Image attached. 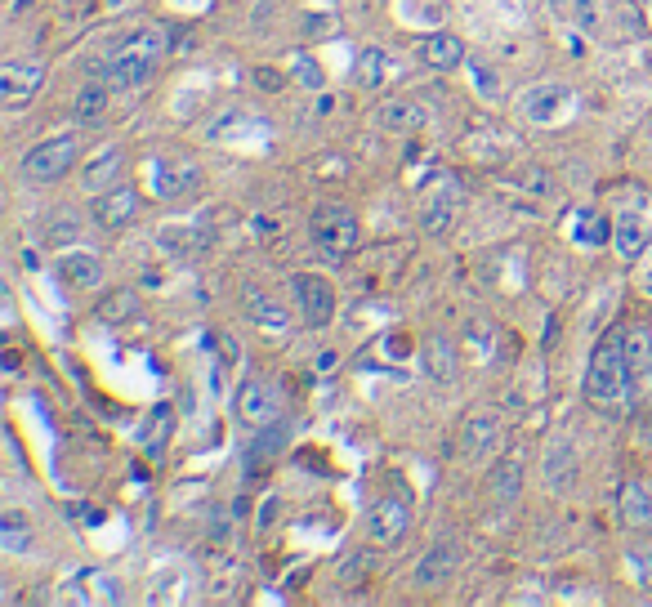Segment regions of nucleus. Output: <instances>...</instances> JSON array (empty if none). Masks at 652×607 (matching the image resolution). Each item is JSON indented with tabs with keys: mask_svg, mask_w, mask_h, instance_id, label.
Masks as SVG:
<instances>
[{
	"mask_svg": "<svg viewBox=\"0 0 652 607\" xmlns=\"http://www.w3.org/2000/svg\"><path fill=\"white\" fill-rule=\"evenodd\" d=\"M425 371L434 375L438 384H452L460 371V349L452 335H429L425 340Z\"/></svg>",
	"mask_w": 652,
	"mask_h": 607,
	"instance_id": "28",
	"label": "nucleus"
},
{
	"mask_svg": "<svg viewBox=\"0 0 652 607\" xmlns=\"http://www.w3.org/2000/svg\"><path fill=\"white\" fill-rule=\"evenodd\" d=\"M304 32H309V41H335V36H340V18L335 14H304Z\"/></svg>",
	"mask_w": 652,
	"mask_h": 607,
	"instance_id": "35",
	"label": "nucleus"
},
{
	"mask_svg": "<svg viewBox=\"0 0 652 607\" xmlns=\"http://www.w3.org/2000/svg\"><path fill=\"white\" fill-rule=\"evenodd\" d=\"M251 76L260 81V90H268V94L286 85V72H277V67H251Z\"/></svg>",
	"mask_w": 652,
	"mask_h": 607,
	"instance_id": "42",
	"label": "nucleus"
},
{
	"mask_svg": "<svg viewBox=\"0 0 652 607\" xmlns=\"http://www.w3.org/2000/svg\"><path fill=\"white\" fill-rule=\"evenodd\" d=\"M630 366H626V349H621V335H603L590 353V371H586V398L594 411L603 416H621L630 402Z\"/></svg>",
	"mask_w": 652,
	"mask_h": 607,
	"instance_id": "1",
	"label": "nucleus"
},
{
	"mask_svg": "<svg viewBox=\"0 0 652 607\" xmlns=\"http://www.w3.org/2000/svg\"><path fill=\"white\" fill-rule=\"evenodd\" d=\"M367 563H371L367 554H349V558H344V563H340V585H353V576L362 581V576H367Z\"/></svg>",
	"mask_w": 652,
	"mask_h": 607,
	"instance_id": "39",
	"label": "nucleus"
},
{
	"mask_svg": "<svg viewBox=\"0 0 652 607\" xmlns=\"http://www.w3.org/2000/svg\"><path fill=\"white\" fill-rule=\"evenodd\" d=\"M166 32H130L126 41L112 45L108 59L94 63V72L112 85V90H143L152 81V67H157V54L166 50L161 41Z\"/></svg>",
	"mask_w": 652,
	"mask_h": 607,
	"instance_id": "2",
	"label": "nucleus"
},
{
	"mask_svg": "<svg viewBox=\"0 0 652 607\" xmlns=\"http://www.w3.org/2000/svg\"><path fill=\"white\" fill-rule=\"evenodd\" d=\"M577 224H581V228H572V237H577L581 246H603V242L612 237V219L599 215V210H581Z\"/></svg>",
	"mask_w": 652,
	"mask_h": 607,
	"instance_id": "31",
	"label": "nucleus"
},
{
	"mask_svg": "<svg viewBox=\"0 0 652 607\" xmlns=\"http://www.w3.org/2000/svg\"><path fill=\"white\" fill-rule=\"evenodd\" d=\"M286 72H291V76H295V85H304V90H322V85H326V72L318 67V59H313L309 50L291 54V63H286Z\"/></svg>",
	"mask_w": 652,
	"mask_h": 607,
	"instance_id": "32",
	"label": "nucleus"
},
{
	"mask_svg": "<svg viewBox=\"0 0 652 607\" xmlns=\"http://www.w3.org/2000/svg\"><path fill=\"white\" fill-rule=\"evenodd\" d=\"M76 157H81V143H76L72 134H54V139L27 148V157L18 170H23L27 183H59L67 170L76 166Z\"/></svg>",
	"mask_w": 652,
	"mask_h": 607,
	"instance_id": "6",
	"label": "nucleus"
},
{
	"mask_svg": "<svg viewBox=\"0 0 652 607\" xmlns=\"http://www.w3.org/2000/svg\"><path fill=\"white\" fill-rule=\"evenodd\" d=\"M161 246L179 255V250H193L197 237H193V228H188V224H166V228H161Z\"/></svg>",
	"mask_w": 652,
	"mask_h": 607,
	"instance_id": "37",
	"label": "nucleus"
},
{
	"mask_svg": "<svg viewBox=\"0 0 652 607\" xmlns=\"http://www.w3.org/2000/svg\"><path fill=\"white\" fill-rule=\"evenodd\" d=\"M170 433H175V411H170L166 402H157V407H152L148 416H143V429H139L143 456H148V460H161V456H166Z\"/></svg>",
	"mask_w": 652,
	"mask_h": 607,
	"instance_id": "26",
	"label": "nucleus"
},
{
	"mask_svg": "<svg viewBox=\"0 0 652 607\" xmlns=\"http://www.w3.org/2000/svg\"><path fill=\"white\" fill-rule=\"evenodd\" d=\"M273 509H277V496H268V500H264V509H260V527L273 523Z\"/></svg>",
	"mask_w": 652,
	"mask_h": 607,
	"instance_id": "44",
	"label": "nucleus"
},
{
	"mask_svg": "<svg viewBox=\"0 0 652 607\" xmlns=\"http://www.w3.org/2000/svg\"><path fill=\"white\" fill-rule=\"evenodd\" d=\"M108 108H112V85L99 76V81H90V85H81V90H76L72 121L76 125H99V121H108Z\"/></svg>",
	"mask_w": 652,
	"mask_h": 607,
	"instance_id": "24",
	"label": "nucleus"
},
{
	"mask_svg": "<svg viewBox=\"0 0 652 607\" xmlns=\"http://www.w3.org/2000/svg\"><path fill=\"white\" fill-rule=\"evenodd\" d=\"M505 442V425L496 416H487V411H478V416H469L465 425L456 429V460H483L492 456V451H501Z\"/></svg>",
	"mask_w": 652,
	"mask_h": 607,
	"instance_id": "10",
	"label": "nucleus"
},
{
	"mask_svg": "<svg viewBox=\"0 0 652 607\" xmlns=\"http://www.w3.org/2000/svg\"><path fill=\"white\" fill-rule=\"evenodd\" d=\"M460 567V545L456 541H438L434 549H425L416 563V585L420 590H443L452 581V572Z\"/></svg>",
	"mask_w": 652,
	"mask_h": 607,
	"instance_id": "16",
	"label": "nucleus"
},
{
	"mask_svg": "<svg viewBox=\"0 0 652 607\" xmlns=\"http://www.w3.org/2000/svg\"><path fill=\"white\" fill-rule=\"evenodd\" d=\"M286 438H291V425H286L282 416H277V420H268V425L260 429V438L251 442V451H246V469H251V474H255V469L273 465V460L286 451Z\"/></svg>",
	"mask_w": 652,
	"mask_h": 607,
	"instance_id": "25",
	"label": "nucleus"
},
{
	"mask_svg": "<svg viewBox=\"0 0 652 607\" xmlns=\"http://www.w3.org/2000/svg\"><path fill=\"white\" fill-rule=\"evenodd\" d=\"M291 300L300 308V322L313 326V331L331 326L335 308H340V295H335V286L326 282L322 273H295L291 277Z\"/></svg>",
	"mask_w": 652,
	"mask_h": 607,
	"instance_id": "7",
	"label": "nucleus"
},
{
	"mask_svg": "<svg viewBox=\"0 0 652 607\" xmlns=\"http://www.w3.org/2000/svg\"><path fill=\"white\" fill-rule=\"evenodd\" d=\"M121 170H126V152L121 148H99L81 170V192L85 197H99L112 183H121Z\"/></svg>",
	"mask_w": 652,
	"mask_h": 607,
	"instance_id": "18",
	"label": "nucleus"
},
{
	"mask_svg": "<svg viewBox=\"0 0 652 607\" xmlns=\"http://www.w3.org/2000/svg\"><path fill=\"white\" fill-rule=\"evenodd\" d=\"M94 313H99V322H126V317L139 313V295L134 291H112Z\"/></svg>",
	"mask_w": 652,
	"mask_h": 607,
	"instance_id": "33",
	"label": "nucleus"
},
{
	"mask_svg": "<svg viewBox=\"0 0 652 607\" xmlns=\"http://www.w3.org/2000/svg\"><path fill=\"white\" fill-rule=\"evenodd\" d=\"M134 215H139V192L130 183H112L108 192L90 197V219L99 233H121Z\"/></svg>",
	"mask_w": 652,
	"mask_h": 607,
	"instance_id": "9",
	"label": "nucleus"
},
{
	"mask_svg": "<svg viewBox=\"0 0 652 607\" xmlns=\"http://www.w3.org/2000/svg\"><path fill=\"white\" fill-rule=\"evenodd\" d=\"M32 523H27V514L23 509H9L5 518H0V549L5 554H23L27 545H32Z\"/></svg>",
	"mask_w": 652,
	"mask_h": 607,
	"instance_id": "30",
	"label": "nucleus"
},
{
	"mask_svg": "<svg viewBox=\"0 0 652 607\" xmlns=\"http://www.w3.org/2000/svg\"><path fill=\"white\" fill-rule=\"evenodd\" d=\"M519 117L527 125H541V130L563 125L568 117H577V94H572L563 81H541L519 99Z\"/></svg>",
	"mask_w": 652,
	"mask_h": 607,
	"instance_id": "5",
	"label": "nucleus"
},
{
	"mask_svg": "<svg viewBox=\"0 0 652 607\" xmlns=\"http://www.w3.org/2000/svg\"><path fill=\"white\" fill-rule=\"evenodd\" d=\"M523 183L536 192V197H554V192H559V188H554V179L545 175L541 166H532V170H527V179H523Z\"/></svg>",
	"mask_w": 652,
	"mask_h": 607,
	"instance_id": "41",
	"label": "nucleus"
},
{
	"mask_svg": "<svg viewBox=\"0 0 652 607\" xmlns=\"http://www.w3.org/2000/svg\"><path fill=\"white\" fill-rule=\"evenodd\" d=\"M465 148L474 152L478 161H496V157H501V152H505V139H501V134H492V130H487V134H474V139H465Z\"/></svg>",
	"mask_w": 652,
	"mask_h": 607,
	"instance_id": "36",
	"label": "nucleus"
},
{
	"mask_svg": "<svg viewBox=\"0 0 652 607\" xmlns=\"http://www.w3.org/2000/svg\"><path fill=\"white\" fill-rule=\"evenodd\" d=\"M407 527H411V505L402 496H380L376 505H371L367 532H371V541H376V545L402 541V536H407Z\"/></svg>",
	"mask_w": 652,
	"mask_h": 607,
	"instance_id": "13",
	"label": "nucleus"
},
{
	"mask_svg": "<svg viewBox=\"0 0 652 607\" xmlns=\"http://www.w3.org/2000/svg\"><path fill=\"white\" fill-rule=\"evenodd\" d=\"M59 277L67 286H76V291H94V286H103V259L94 250H63Z\"/></svg>",
	"mask_w": 652,
	"mask_h": 607,
	"instance_id": "21",
	"label": "nucleus"
},
{
	"mask_svg": "<svg viewBox=\"0 0 652 607\" xmlns=\"http://www.w3.org/2000/svg\"><path fill=\"white\" fill-rule=\"evenodd\" d=\"M527 5H541V0H527Z\"/></svg>",
	"mask_w": 652,
	"mask_h": 607,
	"instance_id": "45",
	"label": "nucleus"
},
{
	"mask_svg": "<svg viewBox=\"0 0 652 607\" xmlns=\"http://www.w3.org/2000/svg\"><path fill=\"white\" fill-rule=\"evenodd\" d=\"M41 85H45V67H36V63H5L0 67V99L5 103L36 99Z\"/></svg>",
	"mask_w": 652,
	"mask_h": 607,
	"instance_id": "20",
	"label": "nucleus"
},
{
	"mask_svg": "<svg viewBox=\"0 0 652 607\" xmlns=\"http://www.w3.org/2000/svg\"><path fill=\"white\" fill-rule=\"evenodd\" d=\"M577 474H581V460H577V447L568 438H550L541 456V478L554 496H563L568 487H577Z\"/></svg>",
	"mask_w": 652,
	"mask_h": 607,
	"instance_id": "14",
	"label": "nucleus"
},
{
	"mask_svg": "<svg viewBox=\"0 0 652 607\" xmlns=\"http://www.w3.org/2000/svg\"><path fill=\"white\" fill-rule=\"evenodd\" d=\"M76 233H81V215H76V210H63V215H54V228H50L54 242H67V237H76Z\"/></svg>",
	"mask_w": 652,
	"mask_h": 607,
	"instance_id": "38",
	"label": "nucleus"
},
{
	"mask_svg": "<svg viewBox=\"0 0 652 607\" xmlns=\"http://www.w3.org/2000/svg\"><path fill=\"white\" fill-rule=\"evenodd\" d=\"M460 206H465V188H460L456 170H434L425 183H420V228L434 237L452 233Z\"/></svg>",
	"mask_w": 652,
	"mask_h": 607,
	"instance_id": "4",
	"label": "nucleus"
},
{
	"mask_svg": "<svg viewBox=\"0 0 652 607\" xmlns=\"http://www.w3.org/2000/svg\"><path fill=\"white\" fill-rule=\"evenodd\" d=\"M309 237H313V246L322 250L326 264H344L362 242V224H358V215H353L349 206H340V201H322V206L313 210V219H309Z\"/></svg>",
	"mask_w": 652,
	"mask_h": 607,
	"instance_id": "3",
	"label": "nucleus"
},
{
	"mask_svg": "<svg viewBox=\"0 0 652 607\" xmlns=\"http://www.w3.org/2000/svg\"><path fill=\"white\" fill-rule=\"evenodd\" d=\"M152 192L161 201H179V197H197L201 192V166L193 157H161L152 166Z\"/></svg>",
	"mask_w": 652,
	"mask_h": 607,
	"instance_id": "8",
	"label": "nucleus"
},
{
	"mask_svg": "<svg viewBox=\"0 0 652 607\" xmlns=\"http://www.w3.org/2000/svg\"><path fill=\"white\" fill-rule=\"evenodd\" d=\"M487 491H492L496 505H514L523 491V456L514 451V456H501V465L492 469V478H487Z\"/></svg>",
	"mask_w": 652,
	"mask_h": 607,
	"instance_id": "29",
	"label": "nucleus"
},
{
	"mask_svg": "<svg viewBox=\"0 0 652 607\" xmlns=\"http://www.w3.org/2000/svg\"><path fill=\"white\" fill-rule=\"evenodd\" d=\"M166 50L188 54V50H193V32H188V27H179V23H170L166 27Z\"/></svg>",
	"mask_w": 652,
	"mask_h": 607,
	"instance_id": "40",
	"label": "nucleus"
},
{
	"mask_svg": "<svg viewBox=\"0 0 652 607\" xmlns=\"http://www.w3.org/2000/svg\"><path fill=\"white\" fill-rule=\"evenodd\" d=\"M648 242H652V228H648V219L639 215L635 206H626L617 219H612V246H617V255L626 259V264L644 259Z\"/></svg>",
	"mask_w": 652,
	"mask_h": 607,
	"instance_id": "15",
	"label": "nucleus"
},
{
	"mask_svg": "<svg viewBox=\"0 0 652 607\" xmlns=\"http://www.w3.org/2000/svg\"><path fill=\"white\" fill-rule=\"evenodd\" d=\"M393 76H398V63H393L389 54L380 50V45H367V50H362L358 59H353V81H358L362 90H371V94L385 90Z\"/></svg>",
	"mask_w": 652,
	"mask_h": 607,
	"instance_id": "22",
	"label": "nucleus"
},
{
	"mask_svg": "<svg viewBox=\"0 0 652 607\" xmlns=\"http://www.w3.org/2000/svg\"><path fill=\"white\" fill-rule=\"evenodd\" d=\"M474 72H478V94H483V99H496V94H501V90H496V76L487 72L483 63H474Z\"/></svg>",
	"mask_w": 652,
	"mask_h": 607,
	"instance_id": "43",
	"label": "nucleus"
},
{
	"mask_svg": "<svg viewBox=\"0 0 652 607\" xmlns=\"http://www.w3.org/2000/svg\"><path fill=\"white\" fill-rule=\"evenodd\" d=\"M242 308H246V317H251V326H260L268 340H286V335L295 331V317H291V308H286V300H277V295H268V291H246Z\"/></svg>",
	"mask_w": 652,
	"mask_h": 607,
	"instance_id": "12",
	"label": "nucleus"
},
{
	"mask_svg": "<svg viewBox=\"0 0 652 607\" xmlns=\"http://www.w3.org/2000/svg\"><path fill=\"white\" fill-rule=\"evenodd\" d=\"M416 59L429 72H452V67L465 63V41L452 32H425L416 41Z\"/></svg>",
	"mask_w": 652,
	"mask_h": 607,
	"instance_id": "17",
	"label": "nucleus"
},
{
	"mask_svg": "<svg viewBox=\"0 0 652 607\" xmlns=\"http://www.w3.org/2000/svg\"><path fill=\"white\" fill-rule=\"evenodd\" d=\"M572 27L581 36H594L603 27V0H572Z\"/></svg>",
	"mask_w": 652,
	"mask_h": 607,
	"instance_id": "34",
	"label": "nucleus"
},
{
	"mask_svg": "<svg viewBox=\"0 0 652 607\" xmlns=\"http://www.w3.org/2000/svg\"><path fill=\"white\" fill-rule=\"evenodd\" d=\"M233 407H237V420H242V425H251V429H264L268 420L282 416V398H277V389L268 380H260V375L242 380Z\"/></svg>",
	"mask_w": 652,
	"mask_h": 607,
	"instance_id": "11",
	"label": "nucleus"
},
{
	"mask_svg": "<svg viewBox=\"0 0 652 607\" xmlns=\"http://www.w3.org/2000/svg\"><path fill=\"white\" fill-rule=\"evenodd\" d=\"M617 514L630 532H652V491L639 478H626L617 487Z\"/></svg>",
	"mask_w": 652,
	"mask_h": 607,
	"instance_id": "19",
	"label": "nucleus"
},
{
	"mask_svg": "<svg viewBox=\"0 0 652 607\" xmlns=\"http://www.w3.org/2000/svg\"><path fill=\"white\" fill-rule=\"evenodd\" d=\"M376 125L380 130H389V134H416V130H425V108H416V103H407V99H393V103H380L376 112Z\"/></svg>",
	"mask_w": 652,
	"mask_h": 607,
	"instance_id": "27",
	"label": "nucleus"
},
{
	"mask_svg": "<svg viewBox=\"0 0 652 607\" xmlns=\"http://www.w3.org/2000/svg\"><path fill=\"white\" fill-rule=\"evenodd\" d=\"M621 349H626V366H630V389L644 384V375L652 371V326H626L621 331Z\"/></svg>",
	"mask_w": 652,
	"mask_h": 607,
	"instance_id": "23",
	"label": "nucleus"
}]
</instances>
